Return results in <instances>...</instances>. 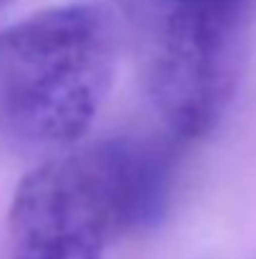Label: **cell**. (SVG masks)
<instances>
[{"instance_id": "cell-1", "label": "cell", "mask_w": 256, "mask_h": 259, "mask_svg": "<svg viewBox=\"0 0 256 259\" xmlns=\"http://www.w3.org/2000/svg\"><path fill=\"white\" fill-rule=\"evenodd\" d=\"M116 38L93 5H63L0 30V131L61 149L90 128L113 83Z\"/></svg>"}, {"instance_id": "cell-2", "label": "cell", "mask_w": 256, "mask_h": 259, "mask_svg": "<svg viewBox=\"0 0 256 259\" xmlns=\"http://www.w3.org/2000/svg\"><path fill=\"white\" fill-rule=\"evenodd\" d=\"M153 106L181 139L206 136L241 76L254 0H113Z\"/></svg>"}, {"instance_id": "cell-3", "label": "cell", "mask_w": 256, "mask_h": 259, "mask_svg": "<svg viewBox=\"0 0 256 259\" xmlns=\"http://www.w3.org/2000/svg\"><path fill=\"white\" fill-rule=\"evenodd\" d=\"M118 234L93 149L40 164L13 196L8 259H103Z\"/></svg>"}, {"instance_id": "cell-4", "label": "cell", "mask_w": 256, "mask_h": 259, "mask_svg": "<svg viewBox=\"0 0 256 259\" xmlns=\"http://www.w3.org/2000/svg\"><path fill=\"white\" fill-rule=\"evenodd\" d=\"M100 166L118 234L156 227L169 209L176 154L166 141L116 136L90 146Z\"/></svg>"}, {"instance_id": "cell-5", "label": "cell", "mask_w": 256, "mask_h": 259, "mask_svg": "<svg viewBox=\"0 0 256 259\" xmlns=\"http://www.w3.org/2000/svg\"><path fill=\"white\" fill-rule=\"evenodd\" d=\"M5 3H8V0H0V8H3V5H5Z\"/></svg>"}]
</instances>
